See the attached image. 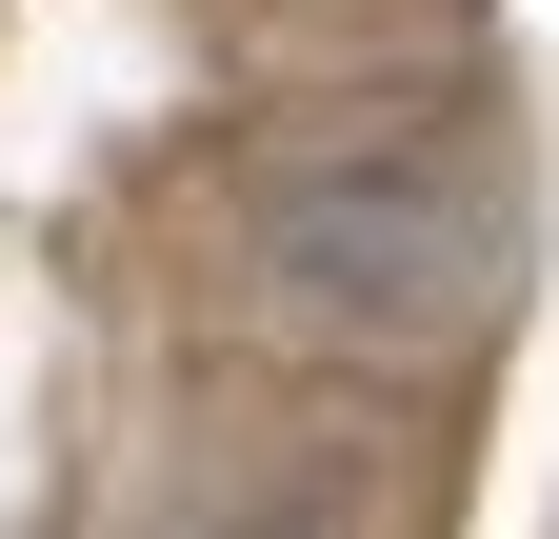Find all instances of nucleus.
<instances>
[{"label":"nucleus","mask_w":559,"mask_h":539,"mask_svg":"<svg viewBox=\"0 0 559 539\" xmlns=\"http://www.w3.org/2000/svg\"><path fill=\"white\" fill-rule=\"evenodd\" d=\"M280 300L300 320H360V340H419V320L479 300V200L440 160H340L280 200Z\"/></svg>","instance_id":"nucleus-1"}]
</instances>
